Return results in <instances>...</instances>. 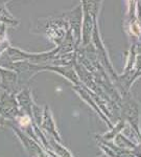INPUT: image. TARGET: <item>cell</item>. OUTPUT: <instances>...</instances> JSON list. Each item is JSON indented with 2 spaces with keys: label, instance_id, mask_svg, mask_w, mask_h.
Segmentation results:
<instances>
[{
  "label": "cell",
  "instance_id": "1",
  "mask_svg": "<svg viewBox=\"0 0 141 157\" xmlns=\"http://www.w3.org/2000/svg\"><path fill=\"white\" fill-rule=\"evenodd\" d=\"M28 120H24V121H21V124L22 125H24V124H26V123H28Z\"/></svg>",
  "mask_w": 141,
  "mask_h": 157
}]
</instances>
